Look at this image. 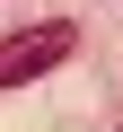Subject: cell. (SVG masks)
Returning <instances> with one entry per match:
<instances>
[{
  "label": "cell",
  "instance_id": "cell-1",
  "mask_svg": "<svg viewBox=\"0 0 123 132\" xmlns=\"http://www.w3.org/2000/svg\"><path fill=\"white\" fill-rule=\"evenodd\" d=\"M71 44H79V35L61 27V18H53V27H18V35H0V88L44 79L53 62H71Z\"/></svg>",
  "mask_w": 123,
  "mask_h": 132
}]
</instances>
